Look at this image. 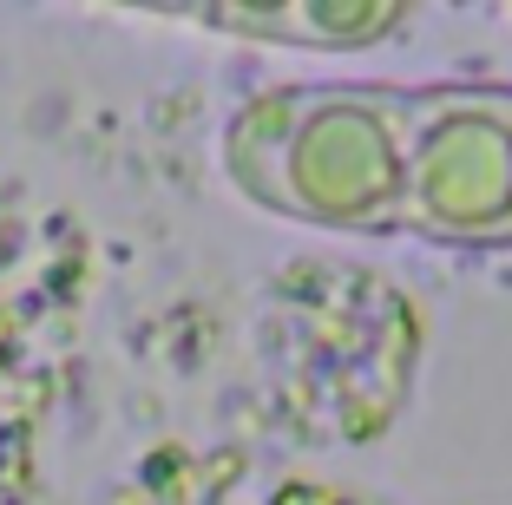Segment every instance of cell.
<instances>
[{
  "mask_svg": "<svg viewBox=\"0 0 512 505\" xmlns=\"http://www.w3.org/2000/svg\"><path fill=\"white\" fill-rule=\"evenodd\" d=\"M230 178L276 217L329 230H401L407 86H283L243 105L224 138Z\"/></svg>",
  "mask_w": 512,
  "mask_h": 505,
  "instance_id": "6da1fadb",
  "label": "cell"
},
{
  "mask_svg": "<svg viewBox=\"0 0 512 505\" xmlns=\"http://www.w3.org/2000/svg\"><path fill=\"white\" fill-rule=\"evenodd\" d=\"M401 230L512 250V86H407Z\"/></svg>",
  "mask_w": 512,
  "mask_h": 505,
  "instance_id": "7a4b0ae2",
  "label": "cell"
},
{
  "mask_svg": "<svg viewBox=\"0 0 512 505\" xmlns=\"http://www.w3.org/2000/svg\"><path fill=\"white\" fill-rule=\"evenodd\" d=\"M401 7H329V14H211V27H230V33H270V40H342V46H362L375 33H394L401 27Z\"/></svg>",
  "mask_w": 512,
  "mask_h": 505,
  "instance_id": "3957f363",
  "label": "cell"
}]
</instances>
